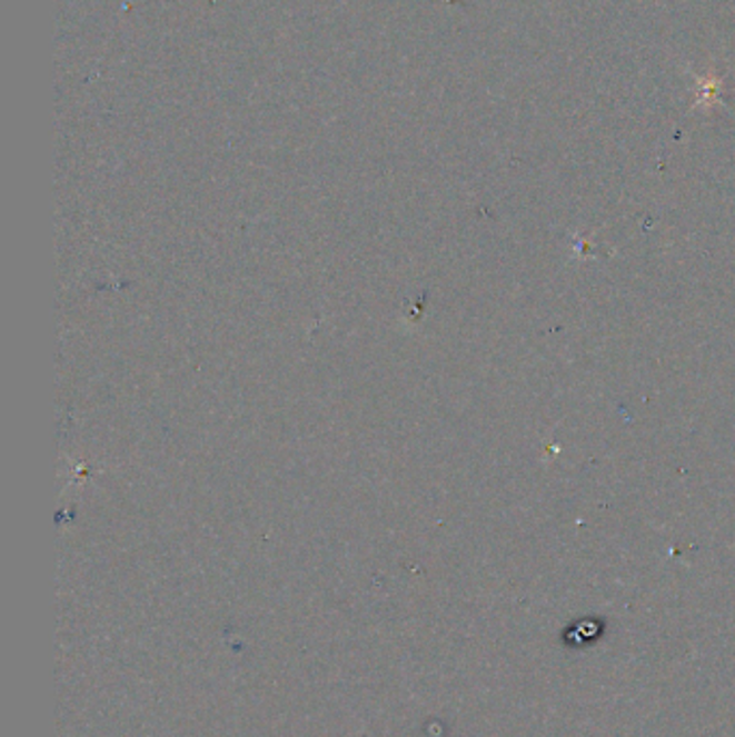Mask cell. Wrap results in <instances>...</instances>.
<instances>
[{"instance_id": "6da1fadb", "label": "cell", "mask_w": 735, "mask_h": 737, "mask_svg": "<svg viewBox=\"0 0 735 737\" xmlns=\"http://www.w3.org/2000/svg\"><path fill=\"white\" fill-rule=\"evenodd\" d=\"M723 89V78L716 73L709 76H697V96H695V108L709 110L718 102V93Z\"/></svg>"}]
</instances>
